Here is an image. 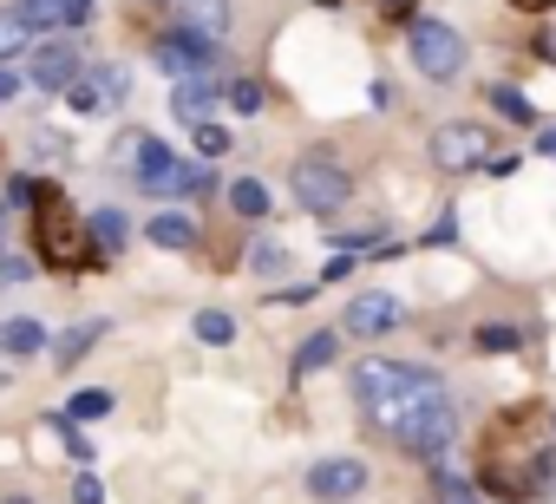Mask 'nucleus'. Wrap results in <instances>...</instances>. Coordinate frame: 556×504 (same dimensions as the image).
I'll use <instances>...</instances> for the list:
<instances>
[{"label": "nucleus", "instance_id": "1", "mask_svg": "<svg viewBox=\"0 0 556 504\" xmlns=\"http://www.w3.org/2000/svg\"><path fill=\"white\" fill-rule=\"evenodd\" d=\"M354 400L393 445H406L419 458H439L458 432L452 393L426 367H406V361H361L354 367Z\"/></svg>", "mask_w": 556, "mask_h": 504}, {"label": "nucleus", "instance_id": "2", "mask_svg": "<svg viewBox=\"0 0 556 504\" xmlns=\"http://www.w3.org/2000/svg\"><path fill=\"white\" fill-rule=\"evenodd\" d=\"M549 452H556L549 413L543 406H504L478 439V491H491L504 504H530L549 478Z\"/></svg>", "mask_w": 556, "mask_h": 504}, {"label": "nucleus", "instance_id": "3", "mask_svg": "<svg viewBox=\"0 0 556 504\" xmlns=\"http://www.w3.org/2000/svg\"><path fill=\"white\" fill-rule=\"evenodd\" d=\"M92 223H79V210L47 184L40 190V216H34V256L47 263V269H60V276H73V269H86V256H92Z\"/></svg>", "mask_w": 556, "mask_h": 504}, {"label": "nucleus", "instance_id": "4", "mask_svg": "<svg viewBox=\"0 0 556 504\" xmlns=\"http://www.w3.org/2000/svg\"><path fill=\"white\" fill-rule=\"evenodd\" d=\"M138 190H151V197H184V190H210V171L203 164H184L177 151H164L157 138H138Z\"/></svg>", "mask_w": 556, "mask_h": 504}, {"label": "nucleus", "instance_id": "5", "mask_svg": "<svg viewBox=\"0 0 556 504\" xmlns=\"http://www.w3.org/2000/svg\"><path fill=\"white\" fill-rule=\"evenodd\" d=\"M406 47H413V66L426 73V79H458L465 73V40L445 27V21H413L406 27Z\"/></svg>", "mask_w": 556, "mask_h": 504}, {"label": "nucleus", "instance_id": "6", "mask_svg": "<svg viewBox=\"0 0 556 504\" xmlns=\"http://www.w3.org/2000/svg\"><path fill=\"white\" fill-rule=\"evenodd\" d=\"M289 184H295V203H302V210H315V216H334V210L348 203V190H354V184H348V171H341L334 158H321V151H308V158L289 171Z\"/></svg>", "mask_w": 556, "mask_h": 504}, {"label": "nucleus", "instance_id": "7", "mask_svg": "<svg viewBox=\"0 0 556 504\" xmlns=\"http://www.w3.org/2000/svg\"><path fill=\"white\" fill-rule=\"evenodd\" d=\"M491 158H497V151H491V131H484V125H471V118H465V125H439V131H432V164H439V171H452V177H458V171H478V164H491Z\"/></svg>", "mask_w": 556, "mask_h": 504}, {"label": "nucleus", "instance_id": "8", "mask_svg": "<svg viewBox=\"0 0 556 504\" xmlns=\"http://www.w3.org/2000/svg\"><path fill=\"white\" fill-rule=\"evenodd\" d=\"M151 60H157L170 79H203V73L216 66V40H203V34H184V27H177V34H164V40H157V53H151Z\"/></svg>", "mask_w": 556, "mask_h": 504}, {"label": "nucleus", "instance_id": "9", "mask_svg": "<svg viewBox=\"0 0 556 504\" xmlns=\"http://www.w3.org/2000/svg\"><path fill=\"white\" fill-rule=\"evenodd\" d=\"M66 99H73L79 118H99V112H112V105L125 99V73H118V66H86V73L66 86Z\"/></svg>", "mask_w": 556, "mask_h": 504}, {"label": "nucleus", "instance_id": "10", "mask_svg": "<svg viewBox=\"0 0 556 504\" xmlns=\"http://www.w3.org/2000/svg\"><path fill=\"white\" fill-rule=\"evenodd\" d=\"M27 73H34L40 92H66V86L86 73V60H79L73 40H47V47H34V66H27Z\"/></svg>", "mask_w": 556, "mask_h": 504}, {"label": "nucleus", "instance_id": "11", "mask_svg": "<svg viewBox=\"0 0 556 504\" xmlns=\"http://www.w3.org/2000/svg\"><path fill=\"white\" fill-rule=\"evenodd\" d=\"M308 491H315L321 504H348V497L367 491V465H361V458H321V465L308 471Z\"/></svg>", "mask_w": 556, "mask_h": 504}, {"label": "nucleus", "instance_id": "12", "mask_svg": "<svg viewBox=\"0 0 556 504\" xmlns=\"http://www.w3.org/2000/svg\"><path fill=\"white\" fill-rule=\"evenodd\" d=\"M341 328H348V335H361V341H380V335H393V328H400V302H393V295H380V289H374V295H354Z\"/></svg>", "mask_w": 556, "mask_h": 504}, {"label": "nucleus", "instance_id": "13", "mask_svg": "<svg viewBox=\"0 0 556 504\" xmlns=\"http://www.w3.org/2000/svg\"><path fill=\"white\" fill-rule=\"evenodd\" d=\"M92 8H99V0H21L14 14H21L34 34H47V27H86Z\"/></svg>", "mask_w": 556, "mask_h": 504}, {"label": "nucleus", "instance_id": "14", "mask_svg": "<svg viewBox=\"0 0 556 504\" xmlns=\"http://www.w3.org/2000/svg\"><path fill=\"white\" fill-rule=\"evenodd\" d=\"M177 27L203 34V40H223L229 34V0H177Z\"/></svg>", "mask_w": 556, "mask_h": 504}, {"label": "nucleus", "instance_id": "15", "mask_svg": "<svg viewBox=\"0 0 556 504\" xmlns=\"http://www.w3.org/2000/svg\"><path fill=\"white\" fill-rule=\"evenodd\" d=\"M216 86H210V73L203 79H177V92H170V112L184 118V125H210V112H216Z\"/></svg>", "mask_w": 556, "mask_h": 504}, {"label": "nucleus", "instance_id": "16", "mask_svg": "<svg viewBox=\"0 0 556 504\" xmlns=\"http://www.w3.org/2000/svg\"><path fill=\"white\" fill-rule=\"evenodd\" d=\"M0 348H8L14 361H34V354H47V348H53V335H47V322L14 315V322H0Z\"/></svg>", "mask_w": 556, "mask_h": 504}, {"label": "nucleus", "instance_id": "17", "mask_svg": "<svg viewBox=\"0 0 556 504\" xmlns=\"http://www.w3.org/2000/svg\"><path fill=\"white\" fill-rule=\"evenodd\" d=\"M144 236H151L157 249H197V216H184V210H157V216L144 223Z\"/></svg>", "mask_w": 556, "mask_h": 504}, {"label": "nucleus", "instance_id": "18", "mask_svg": "<svg viewBox=\"0 0 556 504\" xmlns=\"http://www.w3.org/2000/svg\"><path fill=\"white\" fill-rule=\"evenodd\" d=\"M125 236H131L125 210H92V242H99V256H118V249H125Z\"/></svg>", "mask_w": 556, "mask_h": 504}, {"label": "nucleus", "instance_id": "19", "mask_svg": "<svg viewBox=\"0 0 556 504\" xmlns=\"http://www.w3.org/2000/svg\"><path fill=\"white\" fill-rule=\"evenodd\" d=\"M229 210H236V216H249V223H262V216H268V184L236 177V184H229Z\"/></svg>", "mask_w": 556, "mask_h": 504}, {"label": "nucleus", "instance_id": "20", "mask_svg": "<svg viewBox=\"0 0 556 504\" xmlns=\"http://www.w3.org/2000/svg\"><path fill=\"white\" fill-rule=\"evenodd\" d=\"M334 354H341V335H334V328L308 335V341H302V354H295V380H302V374H315V367H328Z\"/></svg>", "mask_w": 556, "mask_h": 504}, {"label": "nucleus", "instance_id": "21", "mask_svg": "<svg viewBox=\"0 0 556 504\" xmlns=\"http://www.w3.org/2000/svg\"><path fill=\"white\" fill-rule=\"evenodd\" d=\"M471 341H478V354H510V348H523L530 335H523L517 322H484V328H478Z\"/></svg>", "mask_w": 556, "mask_h": 504}, {"label": "nucleus", "instance_id": "22", "mask_svg": "<svg viewBox=\"0 0 556 504\" xmlns=\"http://www.w3.org/2000/svg\"><path fill=\"white\" fill-rule=\"evenodd\" d=\"M190 328H197V341H210V348H229V341H236V322H229L223 308H203Z\"/></svg>", "mask_w": 556, "mask_h": 504}, {"label": "nucleus", "instance_id": "23", "mask_svg": "<svg viewBox=\"0 0 556 504\" xmlns=\"http://www.w3.org/2000/svg\"><path fill=\"white\" fill-rule=\"evenodd\" d=\"M34 47V27L21 21V14H0V60H14V53H27Z\"/></svg>", "mask_w": 556, "mask_h": 504}, {"label": "nucleus", "instance_id": "24", "mask_svg": "<svg viewBox=\"0 0 556 504\" xmlns=\"http://www.w3.org/2000/svg\"><path fill=\"white\" fill-rule=\"evenodd\" d=\"M99 335H105V322H79V328H73L66 341H60V367H73V361H79V354H86V348H92Z\"/></svg>", "mask_w": 556, "mask_h": 504}, {"label": "nucleus", "instance_id": "25", "mask_svg": "<svg viewBox=\"0 0 556 504\" xmlns=\"http://www.w3.org/2000/svg\"><path fill=\"white\" fill-rule=\"evenodd\" d=\"M491 105H497L504 118H517V125H530V118H536V112H530V99H523L517 86H491Z\"/></svg>", "mask_w": 556, "mask_h": 504}, {"label": "nucleus", "instance_id": "26", "mask_svg": "<svg viewBox=\"0 0 556 504\" xmlns=\"http://www.w3.org/2000/svg\"><path fill=\"white\" fill-rule=\"evenodd\" d=\"M105 413H112V393H99V387L66 400V419H105Z\"/></svg>", "mask_w": 556, "mask_h": 504}, {"label": "nucleus", "instance_id": "27", "mask_svg": "<svg viewBox=\"0 0 556 504\" xmlns=\"http://www.w3.org/2000/svg\"><path fill=\"white\" fill-rule=\"evenodd\" d=\"M439 504H484L478 484H465L458 471H439Z\"/></svg>", "mask_w": 556, "mask_h": 504}, {"label": "nucleus", "instance_id": "28", "mask_svg": "<svg viewBox=\"0 0 556 504\" xmlns=\"http://www.w3.org/2000/svg\"><path fill=\"white\" fill-rule=\"evenodd\" d=\"M223 99H229L236 112H262V86H255V79H236V86H229Z\"/></svg>", "mask_w": 556, "mask_h": 504}, {"label": "nucleus", "instance_id": "29", "mask_svg": "<svg viewBox=\"0 0 556 504\" xmlns=\"http://www.w3.org/2000/svg\"><path fill=\"white\" fill-rule=\"evenodd\" d=\"M197 151H203V158H223V151H229V131H223V125H197Z\"/></svg>", "mask_w": 556, "mask_h": 504}, {"label": "nucleus", "instance_id": "30", "mask_svg": "<svg viewBox=\"0 0 556 504\" xmlns=\"http://www.w3.org/2000/svg\"><path fill=\"white\" fill-rule=\"evenodd\" d=\"M255 269H262V276H282V269H289V256H282L275 242H255Z\"/></svg>", "mask_w": 556, "mask_h": 504}, {"label": "nucleus", "instance_id": "31", "mask_svg": "<svg viewBox=\"0 0 556 504\" xmlns=\"http://www.w3.org/2000/svg\"><path fill=\"white\" fill-rule=\"evenodd\" d=\"M73 504H105V484H99L92 471H79V484H73Z\"/></svg>", "mask_w": 556, "mask_h": 504}, {"label": "nucleus", "instance_id": "32", "mask_svg": "<svg viewBox=\"0 0 556 504\" xmlns=\"http://www.w3.org/2000/svg\"><path fill=\"white\" fill-rule=\"evenodd\" d=\"M8 197H14V203H40V190H34L27 177H14V184H8Z\"/></svg>", "mask_w": 556, "mask_h": 504}, {"label": "nucleus", "instance_id": "33", "mask_svg": "<svg viewBox=\"0 0 556 504\" xmlns=\"http://www.w3.org/2000/svg\"><path fill=\"white\" fill-rule=\"evenodd\" d=\"M14 92H21V79H14V73H8V66H0V105H8V99H14Z\"/></svg>", "mask_w": 556, "mask_h": 504}, {"label": "nucleus", "instance_id": "34", "mask_svg": "<svg viewBox=\"0 0 556 504\" xmlns=\"http://www.w3.org/2000/svg\"><path fill=\"white\" fill-rule=\"evenodd\" d=\"M510 8H523V14H543V8H556V0H510Z\"/></svg>", "mask_w": 556, "mask_h": 504}, {"label": "nucleus", "instance_id": "35", "mask_svg": "<svg viewBox=\"0 0 556 504\" xmlns=\"http://www.w3.org/2000/svg\"><path fill=\"white\" fill-rule=\"evenodd\" d=\"M8 504H34V497H8Z\"/></svg>", "mask_w": 556, "mask_h": 504}, {"label": "nucleus", "instance_id": "36", "mask_svg": "<svg viewBox=\"0 0 556 504\" xmlns=\"http://www.w3.org/2000/svg\"><path fill=\"white\" fill-rule=\"evenodd\" d=\"M549 432H556V413H549Z\"/></svg>", "mask_w": 556, "mask_h": 504}]
</instances>
